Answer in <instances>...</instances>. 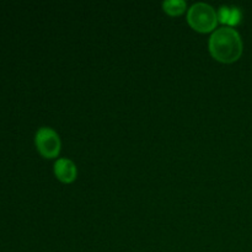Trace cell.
<instances>
[{"label":"cell","instance_id":"obj_1","mask_svg":"<svg viewBox=\"0 0 252 252\" xmlns=\"http://www.w3.org/2000/svg\"><path fill=\"white\" fill-rule=\"evenodd\" d=\"M209 52L221 63H234L243 54V41L238 31L231 27H221L209 38Z\"/></svg>","mask_w":252,"mask_h":252},{"label":"cell","instance_id":"obj_2","mask_svg":"<svg viewBox=\"0 0 252 252\" xmlns=\"http://www.w3.org/2000/svg\"><path fill=\"white\" fill-rule=\"evenodd\" d=\"M187 21L193 30L207 33L216 29L218 24V15L211 5L206 2H197L189 7L187 12Z\"/></svg>","mask_w":252,"mask_h":252},{"label":"cell","instance_id":"obj_3","mask_svg":"<svg viewBox=\"0 0 252 252\" xmlns=\"http://www.w3.org/2000/svg\"><path fill=\"white\" fill-rule=\"evenodd\" d=\"M34 143H36L39 154L47 159L57 158L61 153V138H59L58 133L52 128H39L34 137Z\"/></svg>","mask_w":252,"mask_h":252},{"label":"cell","instance_id":"obj_4","mask_svg":"<svg viewBox=\"0 0 252 252\" xmlns=\"http://www.w3.org/2000/svg\"><path fill=\"white\" fill-rule=\"evenodd\" d=\"M76 166L71 160L59 159L54 164V175L63 184H71L76 179Z\"/></svg>","mask_w":252,"mask_h":252},{"label":"cell","instance_id":"obj_5","mask_svg":"<svg viewBox=\"0 0 252 252\" xmlns=\"http://www.w3.org/2000/svg\"><path fill=\"white\" fill-rule=\"evenodd\" d=\"M218 15V20L224 25H229V26H236L240 24L241 17V10L236 6H221L219 11L217 12Z\"/></svg>","mask_w":252,"mask_h":252},{"label":"cell","instance_id":"obj_6","mask_svg":"<svg viewBox=\"0 0 252 252\" xmlns=\"http://www.w3.org/2000/svg\"><path fill=\"white\" fill-rule=\"evenodd\" d=\"M186 2L184 0H166L162 2V9L170 16H179L186 11Z\"/></svg>","mask_w":252,"mask_h":252}]
</instances>
